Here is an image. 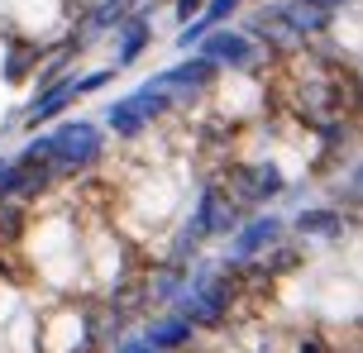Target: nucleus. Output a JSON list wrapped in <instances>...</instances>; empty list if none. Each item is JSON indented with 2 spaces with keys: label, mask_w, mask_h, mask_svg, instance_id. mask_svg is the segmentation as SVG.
Listing matches in <instances>:
<instances>
[{
  "label": "nucleus",
  "mask_w": 363,
  "mask_h": 353,
  "mask_svg": "<svg viewBox=\"0 0 363 353\" xmlns=\"http://www.w3.org/2000/svg\"><path fill=\"white\" fill-rule=\"evenodd\" d=\"M106 158V129L96 120H57L48 129V172L53 177H82L101 168Z\"/></svg>",
  "instance_id": "obj_1"
},
{
  "label": "nucleus",
  "mask_w": 363,
  "mask_h": 353,
  "mask_svg": "<svg viewBox=\"0 0 363 353\" xmlns=\"http://www.w3.org/2000/svg\"><path fill=\"white\" fill-rule=\"evenodd\" d=\"M163 115H172V100H167L163 91H158V81L148 76L139 91H129L120 96V100H110L106 105V125L115 139H144Z\"/></svg>",
  "instance_id": "obj_2"
},
{
  "label": "nucleus",
  "mask_w": 363,
  "mask_h": 353,
  "mask_svg": "<svg viewBox=\"0 0 363 353\" xmlns=\"http://www.w3.org/2000/svg\"><path fill=\"white\" fill-rule=\"evenodd\" d=\"M220 67L216 62H206L201 53H186L182 62H172V67H163V72H153V81H158V91L172 100V110H186L191 100H201L206 91H216L220 81Z\"/></svg>",
  "instance_id": "obj_3"
},
{
  "label": "nucleus",
  "mask_w": 363,
  "mask_h": 353,
  "mask_svg": "<svg viewBox=\"0 0 363 353\" xmlns=\"http://www.w3.org/2000/svg\"><path fill=\"white\" fill-rule=\"evenodd\" d=\"M220 186H225V196H230L239 210H258V205L277 201V196L287 191V177H282L277 163H235Z\"/></svg>",
  "instance_id": "obj_4"
},
{
  "label": "nucleus",
  "mask_w": 363,
  "mask_h": 353,
  "mask_svg": "<svg viewBox=\"0 0 363 353\" xmlns=\"http://www.w3.org/2000/svg\"><path fill=\"white\" fill-rule=\"evenodd\" d=\"M196 53L206 57V62H216L220 72H254L258 62H263V48H258L249 34H239V29H230V24H220V29H211V34L196 43Z\"/></svg>",
  "instance_id": "obj_5"
},
{
  "label": "nucleus",
  "mask_w": 363,
  "mask_h": 353,
  "mask_svg": "<svg viewBox=\"0 0 363 353\" xmlns=\"http://www.w3.org/2000/svg\"><path fill=\"white\" fill-rule=\"evenodd\" d=\"M287 239V220L282 215H272V210H258V215H249V220H239V229L230 234V248H225V262H254L263 258L272 243Z\"/></svg>",
  "instance_id": "obj_6"
},
{
  "label": "nucleus",
  "mask_w": 363,
  "mask_h": 353,
  "mask_svg": "<svg viewBox=\"0 0 363 353\" xmlns=\"http://www.w3.org/2000/svg\"><path fill=\"white\" fill-rule=\"evenodd\" d=\"M191 220H196V229L206 234V239H230V234L239 229V220H244V210L225 196L220 182H206L201 196H196V205H191Z\"/></svg>",
  "instance_id": "obj_7"
},
{
  "label": "nucleus",
  "mask_w": 363,
  "mask_h": 353,
  "mask_svg": "<svg viewBox=\"0 0 363 353\" xmlns=\"http://www.w3.org/2000/svg\"><path fill=\"white\" fill-rule=\"evenodd\" d=\"M77 100V81L72 76H62V81H53V86H43V91H34V100L24 105V129H43V125H53V120H62V115L72 110Z\"/></svg>",
  "instance_id": "obj_8"
},
{
  "label": "nucleus",
  "mask_w": 363,
  "mask_h": 353,
  "mask_svg": "<svg viewBox=\"0 0 363 353\" xmlns=\"http://www.w3.org/2000/svg\"><path fill=\"white\" fill-rule=\"evenodd\" d=\"M148 43H153V19H148V5H144V10H134L129 19H120V29H115V72L120 67H134L148 53Z\"/></svg>",
  "instance_id": "obj_9"
},
{
  "label": "nucleus",
  "mask_w": 363,
  "mask_h": 353,
  "mask_svg": "<svg viewBox=\"0 0 363 353\" xmlns=\"http://www.w3.org/2000/svg\"><path fill=\"white\" fill-rule=\"evenodd\" d=\"M144 344H148L153 353H191V344H196V330H191L182 316L163 311V316H153V320L144 325Z\"/></svg>",
  "instance_id": "obj_10"
},
{
  "label": "nucleus",
  "mask_w": 363,
  "mask_h": 353,
  "mask_svg": "<svg viewBox=\"0 0 363 353\" xmlns=\"http://www.w3.org/2000/svg\"><path fill=\"white\" fill-rule=\"evenodd\" d=\"M282 24L311 48L315 38H325L330 29H335V15L320 10V5H311V0H282Z\"/></svg>",
  "instance_id": "obj_11"
},
{
  "label": "nucleus",
  "mask_w": 363,
  "mask_h": 353,
  "mask_svg": "<svg viewBox=\"0 0 363 353\" xmlns=\"http://www.w3.org/2000/svg\"><path fill=\"white\" fill-rule=\"evenodd\" d=\"M291 229L301 234V239H340L349 229V220H345V210L340 205H301L296 215H291Z\"/></svg>",
  "instance_id": "obj_12"
},
{
  "label": "nucleus",
  "mask_w": 363,
  "mask_h": 353,
  "mask_svg": "<svg viewBox=\"0 0 363 353\" xmlns=\"http://www.w3.org/2000/svg\"><path fill=\"white\" fill-rule=\"evenodd\" d=\"M43 53H48V48H43V43H34V38H15V43H10V53H5V67H0V72H5V81H10V86L29 81V76L38 72Z\"/></svg>",
  "instance_id": "obj_13"
},
{
  "label": "nucleus",
  "mask_w": 363,
  "mask_h": 353,
  "mask_svg": "<svg viewBox=\"0 0 363 353\" xmlns=\"http://www.w3.org/2000/svg\"><path fill=\"white\" fill-rule=\"evenodd\" d=\"M239 5H244V0H206V10H201V19H206L211 29H220V24H230V19L239 15Z\"/></svg>",
  "instance_id": "obj_14"
},
{
  "label": "nucleus",
  "mask_w": 363,
  "mask_h": 353,
  "mask_svg": "<svg viewBox=\"0 0 363 353\" xmlns=\"http://www.w3.org/2000/svg\"><path fill=\"white\" fill-rule=\"evenodd\" d=\"M72 81H77V96H91V91H101V86L115 81V67H96V72H82V76H72Z\"/></svg>",
  "instance_id": "obj_15"
},
{
  "label": "nucleus",
  "mask_w": 363,
  "mask_h": 353,
  "mask_svg": "<svg viewBox=\"0 0 363 353\" xmlns=\"http://www.w3.org/2000/svg\"><path fill=\"white\" fill-rule=\"evenodd\" d=\"M201 10H206V0H172V15H177V24H186V19H196Z\"/></svg>",
  "instance_id": "obj_16"
},
{
  "label": "nucleus",
  "mask_w": 363,
  "mask_h": 353,
  "mask_svg": "<svg viewBox=\"0 0 363 353\" xmlns=\"http://www.w3.org/2000/svg\"><path fill=\"white\" fill-rule=\"evenodd\" d=\"M110 353H153V349H148V344H144V335H120V339H115V349H110Z\"/></svg>",
  "instance_id": "obj_17"
},
{
  "label": "nucleus",
  "mask_w": 363,
  "mask_h": 353,
  "mask_svg": "<svg viewBox=\"0 0 363 353\" xmlns=\"http://www.w3.org/2000/svg\"><path fill=\"white\" fill-rule=\"evenodd\" d=\"M296 353H325V339L306 335V339H301V344H296Z\"/></svg>",
  "instance_id": "obj_18"
},
{
  "label": "nucleus",
  "mask_w": 363,
  "mask_h": 353,
  "mask_svg": "<svg viewBox=\"0 0 363 353\" xmlns=\"http://www.w3.org/2000/svg\"><path fill=\"white\" fill-rule=\"evenodd\" d=\"M311 5H320V10H330V15H340L345 5H359V0H311Z\"/></svg>",
  "instance_id": "obj_19"
}]
</instances>
